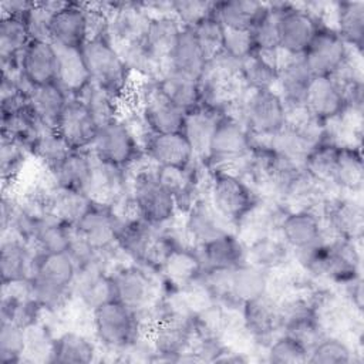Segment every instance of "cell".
<instances>
[{
	"instance_id": "obj_1",
	"label": "cell",
	"mask_w": 364,
	"mask_h": 364,
	"mask_svg": "<svg viewBox=\"0 0 364 364\" xmlns=\"http://www.w3.org/2000/svg\"><path fill=\"white\" fill-rule=\"evenodd\" d=\"M77 273L78 269L67 252L37 253L28 286L44 316L57 317L70 306Z\"/></svg>"
},
{
	"instance_id": "obj_2",
	"label": "cell",
	"mask_w": 364,
	"mask_h": 364,
	"mask_svg": "<svg viewBox=\"0 0 364 364\" xmlns=\"http://www.w3.org/2000/svg\"><path fill=\"white\" fill-rule=\"evenodd\" d=\"M129 198L135 213L155 228L178 220L179 212L173 196L156 178V165L144 154L127 169Z\"/></svg>"
},
{
	"instance_id": "obj_3",
	"label": "cell",
	"mask_w": 364,
	"mask_h": 364,
	"mask_svg": "<svg viewBox=\"0 0 364 364\" xmlns=\"http://www.w3.org/2000/svg\"><path fill=\"white\" fill-rule=\"evenodd\" d=\"M91 84L122 102L132 91V74L107 33L88 38L81 48Z\"/></svg>"
},
{
	"instance_id": "obj_4",
	"label": "cell",
	"mask_w": 364,
	"mask_h": 364,
	"mask_svg": "<svg viewBox=\"0 0 364 364\" xmlns=\"http://www.w3.org/2000/svg\"><path fill=\"white\" fill-rule=\"evenodd\" d=\"M91 316V333L105 354L118 357L145 333L135 313L117 299L98 306Z\"/></svg>"
},
{
	"instance_id": "obj_5",
	"label": "cell",
	"mask_w": 364,
	"mask_h": 364,
	"mask_svg": "<svg viewBox=\"0 0 364 364\" xmlns=\"http://www.w3.org/2000/svg\"><path fill=\"white\" fill-rule=\"evenodd\" d=\"M115 299L139 318L164 294L159 273L132 262H124L111 272Z\"/></svg>"
},
{
	"instance_id": "obj_6",
	"label": "cell",
	"mask_w": 364,
	"mask_h": 364,
	"mask_svg": "<svg viewBox=\"0 0 364 364\" xmlns=\"http://www.w3.org/2000/svg\"><path fill=\"white\" fill-rule=\"evenodd\" d=\"M255 141H267L289 119L287 108L276 90H246L235 111Z\"/></svg>"
},
{
	"instance_id": "obj_7",
	"label": "cell",
	"mask_w": 364,
	"mask_h": 364,
	"mask_svg": "<svg viewBox=\"0 0 364 364\" xmlns=\"http://www.w3.org/2000/svg\"><path fill=\"white\" fill-rule=\"evenodd\" d=\"M206 198L236 229L262 196L235 172L209 169Z\"/></svg>"
},
{
	"instance_id": "obj_8",
	"label": "cell",
	"mask_w": 364,
	"mask_h": 364,
	"mask_svg": "<svg viewBox=\"0 0 364 364\" xmlns=\"http://www.w3.org/2000/svg\"><path fill=\"white\" fill-rule=\"evenodd\" d=\"M132 90L135 91L134 107L152 134L181 132L183 129L186 112L162 94L152 78H141Z\"/></svg>"
},
{
	"instance_id": "obj_9",
	"label": "cell",
	"mask_w": 364,
	"mask_h": 364,
	"mask_svg": "<svg viewBox=\"0 0 364 364\" xmlns=\"http://www.w3.org/2000/svg\"><path fill=\"white\" fill-rule=\"evenodd\" d=\"M253 141V136L237 117L220 114L203 165L208 169H229L249 152Z\"/></svg>"
},
{
	"instance_id": "obj_10",
	"label": "cell",
	"mask_w": 364,
	"mask_h": 364,
	"mask_svg": "<svg viewBox=\"0 0 364 364\" xmlns=\"http://www.w3.org/2000/svg\"><path fill=\"white\" fill-rule=\"evenodd\" d=\"M90 151L98 161L125 171L144 156L139 139L122 117L100 127Z\"/></svg>"
},
{
	"instance_id": "obj_11",
	"label": "cell",
	"mask_w": 364,
	"mask_h": 364,
	"mask_svg": "<svg viewBox=\"0 0 364 364\" xmlns=\"http://www.w3.org/2000/svg\"><path fill=\"white\" fill-rule=\"evenodd\" d=\"M273 6L277 14L280 51L286 55H303L324 23L304 3H273Z\"/></svg>"
},
{
	"instance_id": "obj_12",
	"label": "cell",
	"mask_w": 364,
	"mask_h": 364,
	"mask_svg": "<svg viewBox=\"0 0 364 364\" xmlns=\"http://www.w3.org/2000/svg\"><path fill=\"white\" fill-rule=\"evenodd\" d=\"M154 346L155 361H173L191 350L196 333L193 314L188 311H173L155 324L148 333Z\"/></svg>"
},
{
	"instance_id": "obj_13",
	"label": "cell",
	"mask_w": 364,
	"mask_h": 364,
	"mask_svg": "<svg viewBox=\"0 0 364 364\" xmlns=\"http://www.w3.org/2000/svg\"><path fill=\"white\" fill-rule=\"evenodd\" d=\"M320 215L328 236L361 242L364 209L360 196L336 191L321 205Z\"/></svg>"
},
{
	"instance_id": "obj_14",
	"label": "cell",
	"mask_w": 364,
	"mask_h": 364,
	"mask_svg": "<svg viewBox=\"0 0 364 364\" xmlns=\"http://www.w3.org/2000/svg\"><path fill=\"white\" fill-rule=\"evenodd\" d=\"M353 53L331 26L321 24L301 57L313 77H333L350 61Z\"/></svg>"
},
{
	"instance_id": "obj_15",
	"label": "cell",
	"mask_w": 364,
	"mask_h": 364,
	"mask_svg": "<svg viewBox=\"0 0 364 364\" xmlns=\"http://www.w3.org/2000/svg\"><path fill=\"white\" fill-rule=\"evenodd\" d=\"M239 314L246 333L257 348H264L273 337L282 333L280 304L269 291L246 301L240 307Z\"/></svg>"
},
{
	"instance_id": "obj_16",
	"label": "cell",
	"mask_w": 364,
	"mask_h": 364,
	"mask_svg": "<svg viewBox=\"0 0 364 364\" xmlns=\"http://www.w3.org/2000/svg\"><path fill=\"white\" fill-rule=\"evenodd\" d=\"M181 226L186 242L195 247H199L223 233L236 232L235 226L216 210L206 196L199 198L182 215Z\"/></svg>"
},
{
	"instance_id": "obj_17",
	"label": "cell",
	"mask_w": 364,
	"mask_h": 364,
	"mask_svg": "<svg viewBox=\"0 0 364 364\" xmlns=\"http://www.w3.org/2000/svg\"><path fill=\"white\" fill-rule=\"evenodd\" d=\"M107 34L114 44L141 41L148 30L151 14L141 1L105 3Z\"/></svg>"
},
{
	"instance_id": "obj_18",
	"label": "cell",
	"mask_w": 364,
	"mask_h": 364,
	"mask_svg": "<svg viewBox=\"0 0 364 364\" xmlns=\"http://www.w3.org/2000/svg\"><path fill=\"white\" fill-rule=\"evenodd\" d=\"M88 38L90 23L85 3L65 1L51 17L50 41L60 48L81 50Z\"/></svg>"
},
{
	"instance_id": "obj_19",
	"label": "cell",
	"mask_w": 364,
	"mask_h": 364,
	"mask_svg": "<svg viewBox=\"0 0 364 364\" xmlns=\"http://www.w3.org/2000/svg\"><path fill=\"white\" fill-rule=\"evenodd\" d=\"M303 109L324 125L337 121L348 111L344 94L333 77H313Z\"/></svg>"
},
{
	"instance_id": "obj_20",
	"label": "cell",
	"mask_w": 364,
	"mask_h": 364,
	"mask_svg": "<svg viewBox=\"0 0 364 364\" xmlns=\"http://www.w3.org/2000/svg\"><path fill=\"white\" fill-rule=\"evenodd\" d=\"M55 129L71 151H88L100 127L84 101L74 97L68 100Z\"/></svg>"
},
{
	"instance_id": "obj_21",
	"label": "cell",
	"mask_w": 364,
	"mask_h": 364,
	"mask_svg": "<svg viewBox=\"0 0 364 364\" xmlns=\"http://www.w3.org/2000/svg\"><path fill=\"white\" fill-rule=\"evenodd\" d=\"M277 235L291 252L313 246L328 235L321 215L313 209H291L283 216Z\"/></svg>"
},
{
	"instance_id": "obj_22",
	"label": "cell",
	"mask_w": 364,
	"mask_h": 364,
	"mask_svg": "<svg viewBox=\"0 0 364 364\" xmlns=\"http://www.w3.org/2000/svg\"><path fill=\"white\" fill-rule=\"evenodd\" d=\"M205 272L198 247L183 243L175 247L164 262L159 276L166 291H182L198 282Z\"/></svg>"
},
{
	"instance_id": "obj_23",
	"label": "cell",
	"mask_w": 364,
	"mask_h": 364,
	"mask_svg": "<svg viewBox=\"0 0 364 364\" xmlns=\"http://www.w3.org/2000/svg\"><path fill=\"white\" fill-rule=\"evenodd\" d=\"M144 154L156 166L189 168L198 162L193 148L185 134H151L142 144Z\"/></svg>"
},
{
	"instance_id": "obj_24",
	"label": "cell",
	"mask_w": 364,
	"mask_h": 364,
	"mask_svg": "<svg viewBox=\"0 0 364 364\" xmlns=\"http://www.w3.org/2000/svg\"><path fill=\"white\" fill-rule=\"evenodd\" d=\"M311 80L313 75L301 55L283 54L274 90L283 100L289 114L303 109L306 92Z\"/></svg>"
},
{
	"instance_id": "obj_25",
	"label": "cell",
	"mask_w": 364,
	"mask_h": 364,
	"mask_svg": "<svg viewBox=\"0 0 364 364\" xmlns=\"http://www.w3.org/2000/svg\"><path fill=\"white\" fill-rule=\"evenodd\" d=\"M38 250L17 236H1L0 245V276L1 286L28 282L34 270Z\"/></svg>"
},
{
	"instance_id": "obj_26",
	"label": "cell",
	"mask_w": 364,
	"mask_h": 364,
	"mask_svg": "<svg viewBox=\"0 0 364 364\" xmlns=\"http://www.w3.org/2000/svg\"><path fill=\"white\" fill-rule=\"evenodd\" d=\"M58 48L48 40H31L21 54L20 74L34 87L57 82Z\"/></svg>"
},
{
	"instance_id": "obj_27",
	"label": "cell",
	"mask_w": 364,
	"mask_h": 364,
	"mask_svg": "<svg viewBox=\"0 0 364 364\" xmlns=\"http://www.w3.org/2000/svg\"><path fill=\"white\" fill-rule=\"evenodd\" d=\"M272 273L252 263H242L229 272V301L228 307L240 310V307L253 299L269 291Z\"/></svg>"
},
{
	"instance_id": "obj_28",
	"label": "cell",
	"mask_w": 364,
	"mask_h": 364,
	"mask_svg": "<svg viewBox=\"0 0 364 364\" xmlns=\"http://www.w3.org/2000/svg\"><path fill=\"white\" fill-rule=\"evenodd\" d=\"M74 299L90 311L115 299L111 273L104 263L98 262L78 270L74 283Z\"/></svg>"
},
{
	"instance_id": "obj_29",
	"label": "cell",
	"mask_w": 364,
	"mask_h": 364,
	"mask_svg": "<svg viewBox=\"0 0 364 364\" xmlns=\"http://www.w3.org/2000/svg\"><path fill=\"white\" fill-rule=\"evenodd\" d=\"M156 229L158 228L149 225L138 215L121 216L117 235L118 250L128 262L144 266Z\"/></svg>"
},
{
	"instance_id": "obj_30",
	"label": "cell",
	"mask_w": 364,
	"mask_h": 364,
	"mask_svg": "<svg viewBox=\"0 0 364 364\" xmlns=\"http://www.w3.org/2000/svg\"><path fill=\"white\" fill-rule=\"evenodd\" d=\"M101 348L91 333L64 328L55 334L53 361L58 364H88L98 360Z\"/></svg>"
},
{
	"instance_id": "obj_31",
	"label": "cell",
	"mask_w": 364,
	"mask_h": 364,
	"mask_svg": "<svg viewBox=\"0 0 364 364\" xmlns=\"http://www.w3.org/2000/svg\"><path fill=\"white\" fill-rule=\"evenodd\" d=\"M198 250L205 270H232L246 262V243L236 232L223 233Z\"/></svg>"
},
{
	"instance_id": "obj_32",
	"label": "cell",
	"mask_w": 364,
	"mask_h": 364,
	"mask_svg": "<svg viewBox=\"0 0 364 364\" xmlns=\"http://www.w3.org/2000/svg\"><path fill=\"white\" fill-rule=\"evenodd\" d=\"M152 80L162 94H165L186 114L200 107V85L198 78L179 73L164 64L158 75Z\"/></svg>"
},
{
	"instance_id": "obj_33",
	"label": "cell",
	"mask_w": 364,
	"mask_h": 364,
	"mask_svg": "<svg viewBox=\"0 0 364 364\" xmlns=\"http://www.w3.org/2000/svg\"><path fill=\"white\" fill-rule=\"evenodd\" d=\"M31 41L23 17L3 16L0 21V61L3 74H18L21 54Z\"/></svg>"
},
{
	"instance_id": "obj_34",
	"label": "cell",
	"mask_w": 364,
	"mask_h": 364,
	"mask_svg": "<svg viewBox=\"0 0 364 364\" xmlns=\"http://www.w3.org/2000/svg\"><path fill=\"white\" fill-rule=\"evenodd\" d=\"M333 28L344 43L357 54L364 46V1H336L331 3Z\"/></svg>"
},
{
	"instance_id": "obj_35",
	"label": "cell",
	"mask_w": 364,
	"mask_h": 364,
	"mask_svg": "<svg viewBox=\"0 0 364 364\" xmlns=\"http://www.w3.org/2000/svg\"><path fill=\"white\" fill-rule=\"evenodd\" d=\"M283 53L255 51L240 63V80L246 90H274Z\"/></svg>"
},
{
	"instance_id": "obj_36",
	"label": "cell",
	"mask_w": 364,
	"mask_h": 364,
	"mask_svg": "<svg viewBox=\"0 0 364 364\" xmlns=\"http://www.w3.org/2000/svg\"><path fill=\"white\" fill-rule=\"evenodd\" d=\"M246 262L273 273L293 262V252L279 235H266L246 242Z\"/></svg>"
},
{
	"instance_id": "obj_37",
	"label": "cell",
	"mask_w": 364,
	"mask_h": 364,
	"mask_svg": "<svg viewBox=\"0 0 364 364\" xmlns=\"http://www.w3.org/2000/svg\"><path fill=\"white\" fill-rule=\"evenodd\" d=\"M269 3L228 0L213 1L212 16L226 30H252L267 11Z\"/></svg>"
},
{
	"instance_id": "obj_38",
	"label": "cell",
	"mask_w": 364,
	"mask_h": 364,
	"mask_svg": "<svg viewBox=\"0 0 364 364\" xmlns=\"http://www.w3.org/2000/svg\"><path fill=\"white\" fill-rule=\"evenodd\" d=\"M95 158L90 149L71 151L58 168L50 173L57 188L85 193L92 176Z\"/></svg>"
},
{
	"instance_id": "obj_39",
	"label": "cell",
	"mask_w": 364,
	"mask_h": 364,
	"mask_svg": "<svg viewBox=\"0 0 364 364\" xmlns=\"http://www.w3.org/2000/svg\"><path fill=\"white\" fill-rule=\"evenodd\" d=\"M364 186V165L361 145L346 144L341 148L333 176V188L337 192L360 196Z\"/></svg>"
},
{
	"instance_id": "obj_40",
	"label": "cell",
	"mask_w": 364,
	"mask_h": 364,
	"mask_svg": "<svg viewBox=\"0 0 364 364\" xmlns=\"http://www.w3.org/2000/svg\"><path fill=\"white\" fill-rule=\"evenodd\" d=\"M182 28L183 27L173 14L152 16L144 37V43L151 54L158 61L165 64L179 38Z\"/></svg>"
},
{
	"instance_id": "obj_41",
	"label": "cell",
	"mask_w": 364,
	"mask_h": 364,
	"mask_svg": "<svg viewBox=\"0 0 364 364\" xmlns=\"http://www.w3.org/2000/svg\"><path fill=\"white\" fill-rule=\"evenodd\" d=\"M206 61L208 60L193 34V30L182 28L179 38L165 64L179 73L199 80L205 70Z\"/></svg>"
},
{
	"instance_id": "obj_42",
	"label": "cell",
	"mask_w": 364,
	"mask_h": 364,
	"mask_svg": "<svg viewBox=\"0 0 364 364\" xmlns=\"http://www.w3.org/2000/svg\"><path fill=\"white\" fill-rule=\"evenodd\" d=\"M58 48V73L57 84L70 98L80 97L91 84V78L81 50Z\"/></svg>"
},
{
	"instance_id": "obj_43",
	"label": "cell",
	"mask_w": 364,
	"mask_h": 364,
	"mask_svg": "<svg viewBox=\"0 0 364 364\" xmlns=\"http://www.w3.org/2000/svg\"><path fill=\"white\" fill-rule=\"evenodd\" d=\"M341 148L343 144L333 138L320 141L306 154L303 159V169L317 182L333 188V176Z\"/></svg>"
},
{
	"instance_id": "obj_44",
	"label": "cell",
	"mask_w": 364,
	"mask_h": 364,
	"mask_svg": "<svg viewBox=\"0 0 364 364\" xmlns=\"http://www.w3.org/2000/svg\"><path fill=\"white\" fill-rule=\"evenodd\" d=\"M28 100L33 111L43 125L55 129L70 97L57 82H51L47 85L34 87L28 95Z\"/></svg>"
},
{
	"instance_id": "obj_45",
	"label": "cell",
	"mask_w": 364,
	"mask_h": 364,
	"mask_svg": "<svg viewBox=\"0 0 364 364\" xmlns=\"http://www.w3.org/2000/svg\"><path fill=\"white\" fill-rule=\"evenodd\" d=\"M219 115L220 114L205 107H199L198 109L186 114L182 132L191 142L195 156L200 164H205L208 158L210 138Z\"/></svg>"
},
{
	"instance_id": "obj_46",
	"label": "cell",
	"mask_w": 364,
	"mask_h": 364,
	"mask_svg": "<svg viewBox=\"0 0 364 364\" xmlns=\"http://www.w3.org/2000/svg\"><path fill=\"white\" fill-rule=\"evenodd\" d=\"M74 233L73 226L50 212L37 225L33 245L41 253H63L68 250Z\"/></svg>"
},
{
	"instance_id": "obj_47",
	"label": "cell",
	"mask_w": 364,
	"mask_h": 364,
	"mask_svg": "<svg viewBox=\"0 0 364 364\" xmlns=\"http://www.w3.org/2000/svg\"><path fill=\"white\" fill-rule=\"evenodd\" d=\"M0 171L3 189H14L21 181L30 159H33L30 148L23 142L1 135L0 136Z\"/></svg>"
},
{
	"instance_id": "obj_48",
	"label": "cell",
	"mask_w": 364,
	"mask_h": 364,
	"mask_svg": "<svg viewBox=\"0 0 364 364\" xmlns=\"http://www.w3.org/2000/svg\"><path fill=\"white\" fill-rule=\"evenodd\" d=\"M355 348L341 334H324L311 347L307 363L350 364L357 361Z\"/></svg>"
},
{
	"instance_id": "obj_49",
	"label": "cell",
	"mask_w": 364,
	"mask_h": 364,
	"mask_svg": "<svg viewBox=\"0 0 364 364\" xmlns=\"http://www.w3.org/2000/svg\"><path fill=\"white\" fill-rule=\"evenodd\" d=\"M31 156L37 165L53 172L71 152L57 129L44 128L31 144Z\"/></svg>"
},
{
	"instance_id": "obj_50",
	"label": "cell",
	"mask_w": 364,
	"mask_h": 364,
	"mask_svg": "<svg viewBox=\"0 0 364 364\" xmlns=\"http://www.w3.org/2000/svg\"><path fill=\"white\" fill-rule=\"evenodd\" d=\"M94 203L95 202L84 192L55 188L51 196L50 209L57 218L75 228Z\"/></svg>"
},
{
	"instance_id": "obj_51",
	"label": "cell",
	"mask_w": 364,
	"mask_h": 364,
	"mask_svg": "<svg viewBox=\"0 0 364 364\" xmlns=\"http://www.w3.org/2000/svg\"><path fill=\"white\" fill-rule=\"evenodd\" d=\"M115 47L132 75H138L139 78H155L164 67V64L151 54L144 40L115 44Z\"/></svg>"
},
{
	"instance_id": "obj_52",
	"label": "cell",
	"mask_w": 364,
	"mask_h": 364,
	"mask_svg": "<svg viewBox=\"0 0 364 364\" xmlns=\"http://www.w3.org/2000/svg\"><path fill=\"white\" fill-rule=\"evenodd\" d=\"M55 334L44 318L26 328V351L23 363H51Z\"/></svg>"
},
{
	"instance_id": "obj_53",
	"label": "cell",
	"mask_w": 364,
	"mask_h": 364,
	"mask_svg": "<svg viewBox=\"0 0 364 364\" xmlns=\"http://www.w3.org/2000/svg\"><path fill=\"white\" fill-rule=\"evenodd\" d=\"M266 361L272 364H300L307 363L310 348L299 338L279 333L263 348Z\"/></svg>"
},
{
	"instance_id": "obj_54",
	"label": "cell",
	"mask_w": 364,
	"mask_h": 364,
	"mask_svg": "<svg viewBox=\"0 0 364 364\" xmlns=\"http://www.w3.org/2000/svg\"><path fill=\"white\" fill-rule=\"evenodd\" d=\"M78 98L84 101L98 127H102L122 115V102L94 84H90Z\"/></svg>"
},
{
	"instance_id": "obj_55",
	"label": "cell",
	"mask_w": 364,
	"mask_h": 364,
	"mask_svg": "<svg viewBox=\"0 0 364 364\" xmlns=\"http://www.w3.org/2000/svg\"><path fill=\"white\" fill-rule=\"evenodd\" d=\"M26 351V328L7 320H0V363L20 364Z\"/></svg>"
},
{
	"instance_id": "obj_56",
	"label": "cell",
	"mask_w": 364,
	"mask_h": 364,
	"mask_svg": "<svg viewBox=\"0 0 364 364\" xmlns=\"http://www.w3.org/2000/svg\"><path fill=\"white\" fill-rule=\"evenodd\" d=\"M65 1H34L31 9L23 16L31 40L50 41V23L55 11H58Z\"/></svg>"
},
{
	"instance_id": "obj_57",
	"label": "cell",
	"mask_w": 364,
	"mask_h": 364,
	"mask_svg": "<svg viewBox=\"0 0 364 364\" xmlns=\"http://www.w3.org/2000/svg\"><path fill=\"white\" fill-rule=\"evenodd\" d=\"M255 51L257 53H277L279 48V31H277V14L273 3H269L267 11L250 30Z\"/></svg>"
},
{
	"instance_id": "obj_58",
	"label": "cell",
	"mask_w": 364,
	"mask_h": 364,
	"mask_svg": "<svg viewBox=\"0 0 364 364\" xmlns=\"http://www.w3.org/2000/svg\"><path fill=\"white\" fill-rule=\"evenodd\" d=\"M192 30H193V34H195L206 60L212 58L213 55H216L222 51L223 38H225V27L212 14L209 17L203 18Z\"/></svg>"
},
{
	"instance_id": "obj_59",
	"label": "cell",
	"mask_w": 364,
	"mask_h": 364,
	"mask_svg": "<svg viewBox=\"0 0 364 364\" xmlns=\"http://www.w3.org/2000/svg\"><path fill=\"white\" fill-rule=\"evenodd\" d=\"M213 1L178 0L172 1V14L183 28H193L212 14Z\"/></svg>"
},
{
	"instance_id": "obj_60",
	"label": "cell",
	"mask_w": 364,
	"mask_h": 364,
	"mask_svg": "<svg viewBox=\"0 0 364 364\" xmlns=\"http://www.w3.org/2000/svg\"><path fill=\"white\" fill-rule=\"evenodd\" d=\"M226 54L230 57L243 61L250 54L255 53L253 38L250 30H226L225 28V38H223V48Z\"/></svg>"
},
{
	"instance_id": "obj_61",
	"label": "cell",
	"mask_w": 364,
	"mask_h": 364,
	"mask_svg": "<svg viewBox=\"0 0 364 364\" xmlns=\"http://www.w3.org/2000/svg\"><path fill=\"white\" fill-rule=\"evenodd\" d=\"M34 1H3L1 3V17L14 16L23 17L33 6Z\"/></svg>"
}]
</instances>
